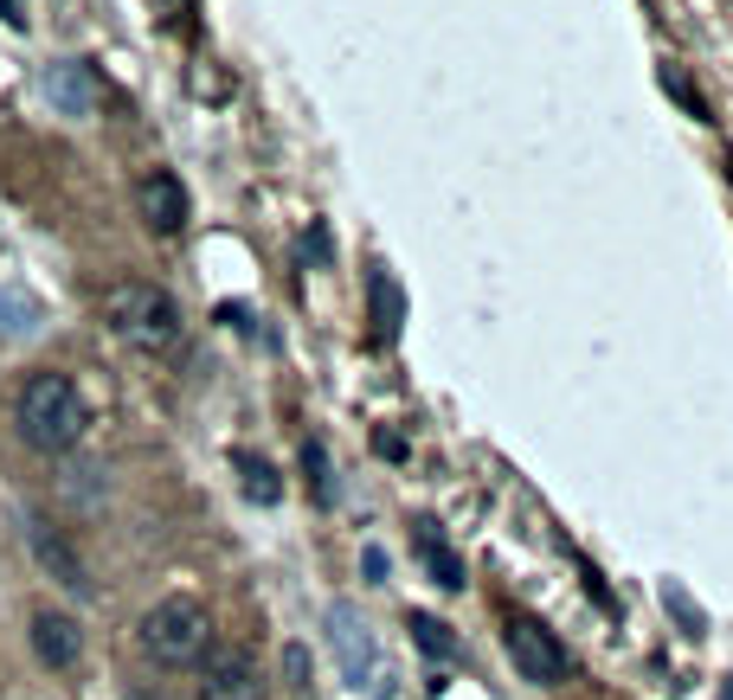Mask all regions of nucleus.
<instances>
[{
	"label": "nucleus",
	"mask_w": 733,
	"mask_h": 700,
	"mask_svg": "<svg viewBox=\"0 0 733 700\" xmlns=\"http://www.w3.org/2000/svg\"><path fill=\"white\" fill-rule=\"evenodd\" d=\"M13 424H20V437L33 450L65 457V450H77V437L90 424V405H84V392H77L65 373H33L20 386V399H13Z\"/></svg>",
	"instance_id": "nucleus-1"
},
{
	"label": "nucleus",
	"mask_w": 733,
	"mask_h": 700,
	"mask_svg": "<svg viewBox=\"0 0 733 700\" xmlns=\"http://www.w3.org/2000/svg\"><path fill=\"white\" fill-rule=\"evenodd\" d=\"M103 322H110V335L123 348H136V353H167L181 341V302L167 289L136 283V277L103 289Z\"/></svg>",
	"instance_id": "nucleus-2"
},
{
	"label": "nucleus",
	"mask_w": 733,
	"mask_h": 700,
	"mask_svg": "<svg viewBox=\"0 0 733 700\" xmlns=\"http://www.w3.org/2000/svg\"><path fill=\"white\" fill-rule=\"evenodd\" d=\"M142 655L161 668H200L207 649H213V617L194 604V598H161L142 617Z\"/></svg>",
	"instance_id": "nucleus-3"
},
{
	"label": "nucleus",
	"mask_w": 733,
	"mask_h": 700,
	"mask_svg": "<svg viewBox=\"0 0 733 700\" xmlns=\"http://www.w3.org/2000/svg\"><path fill=\"white\" fill-rule=\"evenodd\" d=\"M502 649H509L514 668H521L527 682H541V688H560V682L573 675L567 642L547 630V624H534V617H509V624H502Z\"/></svg>",
	"instance_id": "nucleus-4"
},
{
	"label": "nucleus",
	"mask_w": 733,
	"mask_h": 700,
	"mask_svg": "<svg viewBox=\"0 0 733 700\" xmlns=\"http://www.w3.org/2000/svg\"><path fill=\"white\" fill-rule=\"evenodd\" d=\"M328 642H335V668L355 695H373L380 688V649H373V630L355 604H328Z\"/></svg>",
	"instance_id": "nucleus-5"
},
{
	"label": "nucleus",
	"mask_w": 733,
	"mask_h": 700,
	"mask_svg": "<svg viewBox=\"0 0 733 700\" xmlns=\"http://www.w3.org/2000/svg\"><path fill=\"white\" fill-rule=\"evenodd\" d=\"M200 700H264V668L251 649H207Z\"/></svg>",
	"instance_id": "nucleus-6"
},
{
	"label": "nucleus",
	"mask_w": 733,
	"mask_h": 700,
	"mask_svg": "<svg viewBox=\"0 0 733 700\" xmlns=\"http://www.w3.org/2000/svg\"><path fill=\"white\" fill-rule=\"evenodd\" d=\"M26 547H33V560L46 565L65 591H77V598H90V572H84V560L72 553V540L52 527V521H39V514H26Z\"/></svg>",
	"instance_id": "nucleus-7"
},
{
	"label": "nucleus",
	"mask_w": 733,
	"mask_h": 700,
	"mask_svg": "<svg viewBox=\"0 0 733 700\" xmlns=\"http://www.w3.org/2000/svg\"><path fill=\"white\" fill-rule=\"evenodd\" d=\"M136 207H142V225L154 232V238H174V232L187 225V187H181V174H167V167L142 174Z\"/></svg>",
	"instance_id": "nucleus-8"
},
{
	"label": "nucleus",
	"mask_w": 733,
	"mask_h": 700,
	"mask_svg": "<svg viewBox=\"0 0 733 700\" xmlns=\"http://www.w3.org/2000/svg\"><path fill=\"white\" fill-rule=\"evenodd\" d=\"M97 71L84 65V59H59V65H46V103L59 110V116H72V123H84V116H97Z\"/></svg>",
	"instance_id": "nucleus-9"
},
{
	"label": "nucleus",
	"mask_w": 733,
	"mask_h": 700,
	"mask_svg": "<svg viewBox=\"0 0 733 700\" xmlns=\"http://www.w3.org/2000/svg\"><path fill=\"white\" fill-rule=\"evenodd\" d=\"M33 655L46 668H77L84 662V630L65 611H33Z\"/></svg>",
	"instance_id": "nucleus-10"
},
{
	"label": "nucleus",
	"mask_w": 733,
	"mask_h": 700,
	"mask_svg": "<svg viewBox=\"0 0 733 700\" xmlns=\"http://www.w3.org/2000/svg\"><path fill=\"white\" fill-rule=\"evenodd\" d=\"M366 302H373V335L393 348V341L406 335V289H399V277H393L386 264L366 277Z\"/></svg>",
	"instance_id": "nucleus-11"
},
{
	"label": "nucleus",
	"mask_w": 733,
	"mask_h": 700,
	"mask_svg": "<svg viewBox=\"0 0 733 700\" xmlns=\"http://www.w3.org/2000/svg\"><path fill=\"white\" fill-rule=\"evenodd\" d=\"M232 470H238L245 501H258V508H277V501H284V476H277L258 450H238V457H232Z\"/></svg>",
	"instance_id": "nucleus-12"
},
{
	"label": "nucleus",
	"mask_w": 733,
	"mask_h": 700,
	"mask_svg": "<svg viewBox=\"0 0 733 700\" xmlns=\"http://www.w3.org/2000/svg\"><path fill=\"white\" fill-rule=\"evenodd\" d=\"M412 540H419V560H425V572L438 578L444 591H463V585H470V578H463V560L450 553V540H444V534H432V521H419V534H412Z\"/></svg>",
	"instance_id": "nucleus-13"
},
{
	"label": "nucleus",
	"mask_w": 733,
	"mask_h": 700,
	"mask_svg": "<svg viewBox=\"0 0 733 700\" xmlns=\"http://www.w3.org/2000/svg\"><path fill=\"white\" fill-rule=\"evenodd\" d=\"M406 630H412V642H419L432 662H444V668H450V662H463V642H457V630H450V624L425 617V611H412V617H406Z\"/></svg>",
	"instance_id": "nucleus-14"
},
{
	"label": "nucleus",
	"mask_w": 733,
	"mask_h": 700,
	"mask_svg": "<svg viewBox=\"0 0 733 700\" xmlns=\"http://www.w3.org/2000/svg\"><path fill=\"white\" fill-rule=\"evenodd\" d=\"M39 335V302H26L20 289H0V341H33Z\"/></svg>",
	"instance_id": "nucleus-15"
},
{
	"label": "nucleus",
	"mask_w": 733,
	"mask_h": 700,
	"mask_svg": "<svg viewBox=\"0 0 733 700\" xmlns=\"http://www.w3.org/2000/svg\"><path fill=\"white\" fill-rule=\"evenodd\" d=\"M302 476H309V495L328 508L335 501V483H328V450H322V437H302Z\"/></svg>",
	"instance_id": "nucleus-16"
},
{
	"label": "nucleus",
	"mask_w": 733,
	"mask_h": 700,
	"mask_svg": "<svg viewBox=\"0 0 733 700\" xmlns=\"http://www.w3.org/2000/svg\"><path fill=\"white\" fill-rule=\"evenodd\" d=\"M662 90H669V97H675V103H682L695 123H708V103H701V90H695V84H688V77H682L675 65H662Z\"/></svg>",
	"instance_id": "nucleus-17"
},
{
	"label": "nucleus",
	"mask_w": 733,
	"mask_h": 700,
	"mask_svg": "<svg viewBox=\"0 0 733 700\" xmlns=\"http://www.w3.org/2000/svg\"><path fill=\"white\" fill-rule=\"evenodd\" d=\"M296 251H302V264H335V245H328V232H322V225H302Z\"/></svg>",
	"instance_id": "nucleus-18"
},
{
	"label": "nucleus",
	"mask_w": 733,
	"mask_h": 700,
	"mask_svg": "<svg viewBox=\"0 0 733 700\" xmlns=\"http://www.w3.org/2000/svg\"><path fill=\"white\" fill-rule=\"evenodd\" d=\"M361 578H366V585H386V578H393V560H386V547H380V540H366V547H361Z\"/></svg>",
	"instance_id": "nucleus-19"
},
{
	"label": "nucleus",
	"mask_w": 733,
	"mask_h": 700,
	"mask_svg": "<svg viewBox=\"0 0 733 700\" xmlns=\"http://www.w3.org/2000/svg\"><path fill=\"white\" fill-rule=\"evenodd\" d=\"M284 675H290L296 695H309V649L302 642H284Z\"/></svg>",
	"instance_id": "nucleus-20"
},
{
	"label": "nucleus",
	"mask_w": 733,
	"mask_h": 700,
	"mask_svg": "<svg viewBox=\"0 0 733 700\" xmlns=\"http://www.w3.org/2000/svg\"><path fill=\"white\" fill-rule=\"evenodd\" d=\"M65 495H84V501H97L103 495V470H65Z\"/></svg>",
	"instance_id": "nucleus-21"
},
{
	"label": "nucleus",
	"mask_w": 733,
	"mask_h": 700,
	"mask_svg": "<svg viewBox=\"0 0 733 700\" xmlns=\"http://www.w3.org/2000/svg\"><path fill=\"white\" fill-rule=\"evenodd\" d=\"M662 604L675 611V624H688V630H701V611L688 604V591H682V585H662Z\"/></svg>",
	"instance_id": "nucleus-22"
},
{
	"label": "nucleus",
	"mask_w": 733,
	"mask_h": 700,
	"mask_svg": "<svg viewBox=\"0 0 733 700\" xmlns=\"http://www.w3.org/2000/svg\"><path fill=\"white\" fill-rule=\"evenodd\" d=\"M220 322H225V328H238V335H258V315H251V302H220Z\"/></svg>",
	"instance_id": "nucleus-23"
},
{
	"label": "nucleus",
	"mask_w": 733,
	"mask_h": 700,
	"mask_svg": "<svg viewBox=\"0 0 733 700\" xmlns=\"http://www.w3.org/2000/svg\"><path fill=\"white\" fill-rule=\"evenodd\" d=\"M373 450H380V457H406V437H399V430H373Z\"/></svg>",
	"instance_id": "nucleus-24"
},
{
	"label": "nucleus",
	"mask_w": 733,
	"mask_h": 700,
	"mask_svg": "<svg viewBox=\"0 0 733 700\" xmlns=\"http://www.w3.org/2000/svg\"><path fill=\"white\" fill-rule=\"evenodd\" d=\"M0 20H7V26L20 33V26H26V13H20V0H0Z\"/></svg>",
	"instance_id": "nucleus-25"
},
{
	"label": "nucleus",
	"mask_w": 733,
	"mask_h": 700,
	"mask_svg": "<svg viewBox=\"0 0 733 700\" xmlns=\"http://www.w3.org/2000/svg\"><path fill=\"white\" fill-rule=\"evenodd\" d=\"M154 7H161V20H167V26H174V20L187 13V0H154Z\"/></svg>",
	"instance_id": "nucleus-26"
},
{
	"label": "nucleus",
	"mask_w": 733,
	"mask_h": 700,
	"mask_svg": "<svg viewBox=\"0 0 733 700\" xmlns=\"http://www.w3.org/2000/svg\"><path fill=\"white\" fill-rule=\"evenodd\" d=\"M728 700H733V682H728Z\"/></svg>",
	"instance_id": "nucleus-27"
}]
</instances>
